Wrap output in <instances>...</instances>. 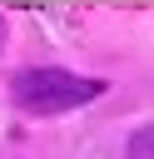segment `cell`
Masks as SVG:
<instances>
[{
  "label": "cell",
  "mask_w": 154,
  "mask_h": 159,
  "mask_svg": "<svg viewBox=\"0 0 154 159\" xmlns=\"http://www.w3.org/2000/svg\"><path fill=\"white\" fill-rule=\"evenodd\" d=\"M104 94V80L94 75H75V70H60V65H25L15 70L10 80V99L15 109H25L30 119H55V114H70L89 99Z\"/></svg>",
  "instance_id": "1"
},
{
  "label": "cell",
  "mask_w": 154,
  "mask_h": 159,
  "mask_svg": "<svg viewBox=\"0 0 154 159\" xmlns=\"http://www.w3.org/2000/svg\"><path fill=\"white\" fill-rule=\"evenodd\" d=\"M129 159H154V124L129 134Z\"/></svg>",
  "instance_id": "2"
}]
</instances>
